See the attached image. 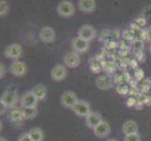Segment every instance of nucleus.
I'll list each match as a JSON object with an SVG mask.
<instances>
[{"label": "nucleus", "instance_id": "f3484780", "mask_svg": "<svg viewBox=\"0 0 151 141\" xmlns=\"http://www.w3.org/2000/svg\"><path fill=\"white\" fill-rule=\"evenodd\" d=\"M138 124L136 121H132V119H129V121H125L122 125V132L125 135L132 134L138 133Z\"/></svg>", "mask_w": 151, "mask_h": 141}, {"label": "nucleus", "instance_id": "c756f323", "mask_svg": "<svg viewBox=\"0 0 151 141\" xmlns=\"http://www.w3.org/2000/svg\"><path fill=\"white\" fill-rule=\"evenodd\" d=\"M134 77L137 81H141L144 79L145 77V72L142 69H137L134 72Z\"/></svg>", "mask_w": 151, "mask_h": 141}, {"label": "nucleus", "instance_id": "aec40b11", "mask_svg": "<svg viewBox=\"0 0 151 141\" xmlns=\"http://www.w3.org/2000/svg\"><path fill=\"white\" fill-rule=\"evenodd\" d=\"M88 64H89V70L93 74H98V72H100L103 68L102 62L96 56L91 57L89 59V62H88Z\"/></svg>", "mask_w": 151, "mask_h": 141}, {"label": "nucleus", "instance_id": "4be33fe9", "mask_svg": "<svg viewBox=\"0 0 151 141\" xmlns=\"http://www.w3.org/2000/svg\"><path fill=\"white\" fill-rule=\"evenodd\" d=\"M144 47H145L144 41L143 40H140V39H135L132 43V49L136 55L143 53Z\"/></svg>", "mask_w": 151, "mask_h": 141}, {"label": "nucleus", "instance_id": "2eb2a0df", "mask_svg": "<svg viewBox=\"0 0 151 141\" xmlns=\"http://www.w3.org/2000/svg\"><path fill=\"white\" fill-rule=\"evenodd\" d=\"M77 7L84 13H92L96 10L97 4L95 0H79Z\"/></svg>", "mask_w": 151, "mask_h": 141}, {"label": "nucleus", "instance_id": "cd10ccee", "mask_svg": "<svg viewBox=\"0 0 151 141\" xmlns=\"http://www.w3.org/2000/svg\"><path fill=\"white\" fill-rule=\"evenodd\" d=\"M133 23L134 24H136L138 27H145V25H147V18H145L144 16H139V17H137V18H135L134 20H133Z\"/></svg>", "mask_w": 151, "mask_h": 141}, {"label": "nucleus", "instance_id": "f704fd0d", "mask_svg": "<svg viewBox=\"0 0 151 141\" xmlns=\"http://www.w3.org/2000/svg\"><path fill=\"white\" fill-rule=\"evenodd\" d=\"M145 40L151 41V25L145 29Z\"/></svg>", "mask_w": 151, "mask_h": 141}, {"label": "nucleus", "instance_id": "4c0bfd02", "mask_svg": "<svg viewBox=\"0 0 151 141\" xmlns=\"http://www.w3.org/2000/svg\"><path fill=\"white\" fill-rule=\"evenodd\" d=\"M106 141H117L116 139H114V138H110V139H107Z\"/></svg>", "mask_w": 151, "mask_h": 141}, {"label": "nucleus", "instance_id": "c9c22d12", "mask_svg": "<svg viewBox=\"0 0 151 141\" xmlns=\"http://www.w3.org/2000/svg\"><path fill=\"white\" fill-rule=\"evenodd\" d=\"M6 74V67L3 63H0V78H2Z\"/></svg>", "mask_w": 151, "mask_h": 141}, {"label": "nucleus", "instance_id": "f257e3e1", "mask_svg": "<svg viewBox=\"0 0 151 141\" xmlns=\"http://www.w3.org/2000/svg\"><path fill=\"white\" fill-rule=\"evenodd\" d=\"M18 102V93L17 90L14 87H10L5 90L1 97H0V103L6 108H15V106Z\"/></svg>", "mask_w": 151, "mask_h": 141}, {"label": "nucleus", "instance_id": "b1692460", "mask_svg": "<svg viewBox=\"0 0 151 141\" xmlns=\"http://www.w3.org/2000/svg\"><path fill=\"white\" fill-rule=\"evenodd\" d=\"M116 90L118 94L125 96V95H127V94L129 93V90H129V87L127 84H125V83H123V82H120L116 85Z\"/></svg>", "mask_w": 151, "mask_h": 141}, {"label": "nucleus", "instance_id": "58836bf2", "mask_svg": "<svg viewBox=\"0 0 151 141\" xmlns=\"http://www.w3.org/2000/svg\"><path fill=\"white\" fill-rule=\"evenodd\" d=\"M149 52H150V54H151V44L149 45Z\"/></svg>", "mask_w": 151, "mask_h": 141}, {"label": "nucleus", "instance_id": "f8f14e48", "mask_svg": "<svg viewBox=\"0 0 151 141\" xmlns=\"http://www.w3.org/2000/svg\"><path fill=\"white\" fill-rule=\"evenodd\" d=\"M81 63V59L80 56L76 52L72 51V52H69L67 53L64 56V64L70 68V69H74V68H77Z\"/></svg>", "mask_w": 151, "mask_h": 141}, {"label": "nucleus", "instance_id": "7c9ffc66", "mask_svg": "<svg viewBox=\"0 0 151 141\" xmlns=\"http://www.w3.org/2000/svg\"><path fill=\"white\" fill-rule=\"evenodd\" d=\"M121 34H122V32H120L118 29H114V30H111L110 37L113 40H117V39H119L121 37Z\"/></svg>", "mask_w": 151, "mask_h": 141}, {"label": "nucleus", "instance_id": "393cba45", "mask_svg": "<svg viewBox=\"0 0 151 141\" xmlns=\"http://www.w3.org/2000/svg\"><path fill=\"white\" fill-rule=\"evenodd\" d=\"M9 10V4L6 0H1L0 1V16H5L7 15Z\"/></svg>", "mask_w": 151, "mask_h": 141}, {"label": "nucleus", "instance_id": "6ab92c4d", "mask_svg": "<svg viewBox=\"0 0 151 141\" xmlns=\"http://www.w3.org/2000/svg\"><path fill=\"white\" fill-rule=\"evenodd\" d=\"M9 119L12 122H16V123L23 121L24 119V114H23V109L19 108V107L12 108V110L9 111Z\"/></svg>", "mask_w": 151, "mask_h": 141}, {"label": "nucleus", "instance_id": "e433bc0d", "mask_svg": "<svg viewBox=\"0 0 151 141\" xmlns=\"http://www.w3.org/2000/svg\"><path fill=\"white\" fill-rule=\"evenodd\" d=\"M0 141H8L6 138H5V137H0Z\"/></svg>", "mask_w": 151, "mask_h": 141}, {"label": "nucleus", "instance_id": "20e7f679", "mask_svg": "<svg viewBox=\"0 0 151 141\" xmlns=\"http://www.w3.org/2000/svg\"><path fill=\"white\" fill-rule=\"evenodd\" d=\"M71 110L73 111V113L76 116L80 118H85V119L92 112L90 103L85 100H80V99L78 100L75 106L71 108Z\"/></svg>", "mask_w": 151, "mask_h": 141}, {"label": "nucleus", "instance_id": "ddd939ff", "mask_svg": "<svg viewBox=\"0 0 151 141\" xmlns=\"http://www.w3.org/2000/svg\"><path fill=\"white\" fill-rule=\"evenodd\" d=\"M102 119V116L99 113V112H95L92 111L88 116L86 118V125L87 128H89L91 130H94L99 124H100Z\"/></svg>", "mask_w": 151, "mask_h": 141}, {"label": "nucleus", "instance_id": "423d86ee", "mask_svg": "<svg viewBox=\"0 0 151 141\" xmlns=\"http://www.w3.org/2000/svg\"><path fill=\"white\" fill-rule=\"evenodd\" d=\"M39 100L36 96L33 94L31 90H27L23 93V95L20 98V104L22 108H32V107H37Z\"/></svg>", "mask_w": 151, "mask_h": 141}, {"label": "nucleus", "instance_id": "9d476101", "mask_svg": "<svg viewBox=\"0 0 151 141\" xmlns=\"http://www.w3.org/2000/svg\"><path fill=\"white\" fill-rule=\"evenodd\" d=\"M39 38L43 43H51L55 40V31L51 27H43L39 32Z\"/></svg>", "mask_w": 151, "mask_h": 141}, {"label": "nucleus", "instance_id": "6e6552de", "mask_svg": "<svg viewBox=\"0 0 151 141\" xmlns=\"http://www.w3.org/2000/svg\"><path fill=\"white\" fill-rule=\"evenodd\" d=\"M9 72L16 77H24L27 74V64L20 60L12 61L9 65Z\"/></svg>", "mask_w": 151, "mask_h": 141}, {"label": "nucleus", "instance_id": "5701e85b", "mask_svg": "<svg viewBox=\"0 0 151 141\" xmlns=\"http://www.w3.org/2000/svg\"><path fill=\"white\" fill-rule=\"evenodd\" d=\"M23 109V114H24V119H33L37 117L39 113L37 107H32V108H22Z\"/></svg>", "mask_w": 151, "mask_h": 141}, {"label": "nucleus", "instance_id": "7ed1b4c3", "mask_svg": "<svg viewBox=\"0 0 151 141\" xmlns=\"http://www.w3.org/2000/svg\"><path fill=\"white\" fill-rule=\"evenodd\" d=\"M24 53L23 47L19 43H12L8 45L4 50V56L7 59H12L13 61L19 60L20 57H22Z\"/></svg>", "mask_w": 151, "mask_h": 141}, {"label": "nucleus", "instance_id": "dca6fc26", "mask_svg": "<svg viewBox=\"0 0 151 141\" xmlns=\"http://www.w3.org/2000/svg\"><path fill=\"white\" fill-rule=\"evenodd\" d=\"M95 84L99 90H107L114 87V80L109 75H101L96 79Z\"/></svg>", "mask_w": 151, "mask_h": 141}, {"label": "nucleus", "instance_id": "0eeeda50", "mask_svg": "<svg viewBox=\"0 0 151 141\" xmlns=\"http://www.w3.org/2000/svg\"><path fill=\"white\" fill-rule=\"evenodd\" d=\"M78 100L79 99H78L75 92L71 90H66L60 96V103L66 108L71 109L76 104Z\"/></svg>", "mask_w": 151, "mask_h": 141}, {"label": "nucleus", "instance_id": "9b49d317", "mask_svg": "<svg viewBox=\"0 0 151 141\" xmlns=\"http://www.w3.org/2000/svg\"><path fill=\"white\" fill-rule=\"evenodd\" d=\"M71 48L76 53H86L89 49V41H86L79 37H75L71 40Z\"/></svg>", "mask_w": 151, "mask_h": 141}, {"label": "nucleus", "instance_id": "39448f33", "mask_svg": "<svg viewBox=\"0 0 151 141\" xmlns=\"http://www.w3.org/2000/svg\"><path fill=\"white\" fill-rule=\"evenodd\" d=\"M97 31L91 25H83L77 30V37H79L86 41H90L96 38Z\"/></svg>", "mask_w": 151, "mask_h": 141}, {"label": "nucleus", "instance_id": "a878e982", "mask_svg": "<svg viewBox=\"0 0 151 141\" xmlns=\"http://www.w3.org/2000/svg\"><path fill=\"white\" fill-rule=\"evenodd\" d=\"M135 33L133 32L132 30L131 29H126V30H124L122 34H121V37L124 39V40H135Z\"/></svg>", "mask_w": 151, "mask_h": 141}, {"label": "nucleus", "instance_id": "1a4fd4ad", "mask_svg": "<svg viewBox=\"0 0 151 141\" xmlns=\"http://www.w3.org/2000/svg\"><path fill=\"white\" fill-rule=\"evenodd\" d=\"M67 68L63 64H56L51 70V78L55 82H61L67 77Z\"/></svg>", "mask_w": 151, "mask_h": 141}, {"label": "nucleus", "instance_id": "bb28decb", "mask_svg": "<svg viewBox=\"0 0 151 141\" xmlns=\"http://www.w3.org/2000/svg\"><path fill=\"white\" fill-rule=\"evenodd\" d=\"M124 141H142V137L139 133H136V134L125 135Z\"/></svg>", "mask_w": 151, "mask_h": 141}, {"label": "nucleus", "instance_id": "72a5a7b5", "mask_svg": "<svg viewBox=\"0 0 151 141\" xmlns=\"http://www.w3.org/2000/svg\"><path fill=\"white\" fill-rule=\"evenodd\" d=\"M110 34H111V30H109V29H103L101 31V40H106L108 37H110Z\"/></svg>", "mask_w": 151, "mask_h": 141}, {"label": "nucleus", "instance_id": "2f4dec72", "mask_svg": "<svg viewBox=\"0 0 151 141\" xmlns=\"http://www.w3.org/2000/svg\"><path fill=\"white\" fill-rule=\"evenodd\" d=\"M17 141H33V140L31 139L28 133H24V134H21L19 135L18 138H17Z\"/></svg>", "mask_w": 151, "mask_h": 141}, {"label": "nucleus", "instance_id": "f03ea898", "mask_svg": "<svg viewBox=\"0 0 151 141\" xmlns=\"http://www.w3.org/2000/svg\"><path fill=\"white\" fill-rule=\"evenodd\" d=\"M56 12L61 17L70 18L72 17L75 13L74 4L69 0H63L58 3L56 7Z\"/></svg>", "mask_w": 151, "mask_h": 141}, {"label": "nucleus", "instance_id": "4468645a", "mask_svg": "<svg viewBox=\"0 0 151 141\" xmlns=\"http://www.w3.org/2000/svg\"><path fill=\"white\" fill-rule=\"evenodd\" d=\"M93 133L99 138H105L111 133V126L107 121H102L98 126L93 130Z\"/></svg>", "mask_w": 151, "mask_h": 141}, {"label": "nucleus", "instance_id": "a211bd4d", "mask_svg": "<svg viewBox=\"0 0 151 141\" xmlns=\"http://www.w3.org/2000/svg\"><path fill=\"white\" fill-rule=\"evenodd\" d=\"M31 91L39 101H44L47 97V88L44 85H36L32 87Z\"/></svg>", "mask_w": 151, "mask_h": 141}, {"label": "nucleus", "instance_id": "473e14b6", "mask_svg": "<svg viewBox=\"0 0 151 141\" xmlns=\"http://www.w3.org/2000/svg\"><path fill=\"white\" fill-rule=\"evenodd\" d=\"M142 16H144L145 18H149L151 16V6H147L145 7V9H143V14Z\"/></svg>", "mask_w": 151, "mask_h": 141}, {"label": "nucleus", "instance_id": "c85d7f7f", "mask_svg": "<svg viewBox=\"0 0 151 141\" xmlns=\"http://www.w3.org/2000/svg\"><path fill=\"white\" fill-rule=\"evenodd\" d=\"M126 104H127V106L128 107H134V106H136L137 107V104H138V100L135 97L133 96H131V97H129L128 98V100L126 102Z\"/></svg>", "mask_w": 151, "mask_h": 141}, {"label": "nucleus", "instance_id": "412c9836", "mask_svg": "<svg viewBox=\"0 0 151 141\" xmlns=\"http://www.w3.org/2000/svg\"><path fill=\"white\" fill-rule=\"evenodd\" d=\"M28 134L33 141H43L44 139V132L40 127H34L29 130Z\"/></svg>", "mask_w": 151, "mask_h": 141}]
</instances>
